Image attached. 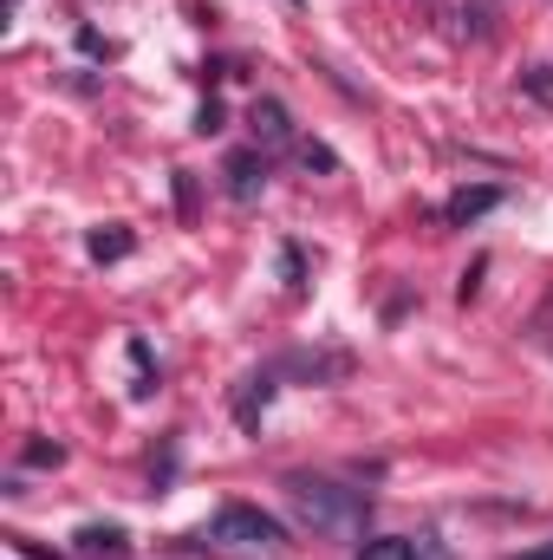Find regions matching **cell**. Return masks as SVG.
I'll return each mask as SVG.
<instances>
[{
	"label": "cell",
	"mask_w": 553,
	"mask_h": 560,
	"mask_svg": "<svg viewBox=\"0 0 553 560\" xmlns=\"http://www.w3.org/2000/svg\"><path fill=\"white\" fill-rule=\"evenodd\" d=\"M280 489H286V502H293V515H299L306 528L345 535V528L365 522V495H358V489H339V482H326V476H286Z\"/></svg>",
	"instance_id": "obj_1"
},
{
	"label": "cell",
	"mask_w": 553,
	"mask_h": 560,
	"mask_svg": "<svg viewBox=\"0 0 553 560\" xmlns=\"http://www.w3.org/2000/svg\"><path fill=\"white\" fill-rule=\"evenodd\" d=\"M196 541H209V548H286V528H280L274 515H261V509H248V502H228V509H215V522L196 535Z\"/></svg>",
	"instance_id": "obj_2"
},
{
	"label": "cell",
	"mask_w": 553,
	"mask_h": 560,
	"mask_svg": "<svg viewBox=\"0 0 553 560\" xmlns=\"http://www.w3.org/2000/svg\"><path fill=\"white\" fill-rule=\"evenodd\" d=\"M222 176H228V196H235V202H255V196L268 189V156H261V150H235Z\"/></svg>",
	"instance_id": "obj_3"
},
{
	"label": "cell",
	"mask_w": 553,
	"mask_h": 560,
	"mask_svg": "<svg viewBox=\"0 0 553 560\" xmlns=\"http://www.w3.org/2000/svg\"><path fill=\"white\" fill-rule=\"evenodd\" d=\"M502 202H508V189H502V183H475V189H456L443 215H449L456 229H469V222H482V215H489V209H502Z\"/></svg>",
	"instance_id": "obj_4"
},
{
	"label": "cell",
	"mask_w": 553,
	"mask_h": 560,
	"mask_svg": "<svg viewBox=\"0 0 553 560\" xmlns=\"http://www.w3.org/2000/svg\"><path fill=\"white\" fill-rule=\"evenodd\" d=\"M72 541H79V555L85 560H125L131 555V535H125L118 522H85Z\"/></svg>",
	"instance_id": "obj_5"
},
{
	"label": "cell",
	"mask_w": 553,
	"mask_h": 560,
	"mask_svg": "<svg viewBox=\"0 0 553 560\" xmlns=\"http://www.w3.org/2000/svg\"><path fill=\"white\" fill-rule=\"evenodd\" d=\"M274 392H280V372H274V365H261V372L248 378V392L235 398V418H242V430H255V423H261V411H268V398H274Z\"/></svg>",
	"instance_id": "obj_6"
},
{
	"label": "cell",
	"mask_w": 553,
	"mask_h": 560,
	"mask_svg": "<svg viewBox=\"0 0 553 560\" xmlns=\"http://www.w3.org/2000/svg\"><path fill=\"white\" fill-rule=\"evenodd\" d=\"M255 131H261L268 143L293 138V118H286V105H280V98H261V105H255Z\"/></svg>",
	"instance_id": "obj_7"
},
{
	"label": "cell",
	"mask_w": 553,
	"mask_h": 560,
	"mask_svg": "<svg viewBox=\"0 0 553 560\" xmlns=\"http://www.w3.org/2000/svg\"><path fill=\"white\" fill-rule=\"evenodd\" d=\"M85 248H92V261H125L138 242H131V229H92V242H85Z\"/></svg>",
	"instance_id": "obj_8"
},
{
	"label": "cell",
	"mask_w": 553,
	"mask_h": 560,
	"mask_svg": "<svg viewBox=\"0 0 553 560\" xmlns=\"http://www.w3.org/2000/svg\"><path fill=\"white\" fill-rule=\"evenodd\" d=\"M352 560H416V541H404V535H378V541H365Z\"/></svg>",
	"instance_id": "obj_9"
},
{
	"label": "cell",
	"mask_w": 553,
	"mask_h": 560,
	"mask_svg": "<svg viewBox=\"0 0 553 560\" xmlns=\"http://www.w3.org/2000/svg\"><path fill=\"white\" fill-rule=\"evenodd\" d=\"M26 463L33 469H59L66 463V443H26Z\"/></svg>",
	"instance_id": "obj_10"
},
{
	"label": "cell",
	"mask_w": 553,
	"mask_h": 560,
	"mask_svg": "<svg viewBox=\"0 0 553 560\" xmlns=\"http://www.w3.org/2000/svg\"><path fill=\"white\" fill-rule=\"evenodd\" d=\"M280 275H286V287L299 293V280H306V261H299V248H280Z\"/></svg>",
	"instance_id": "obj_11"
},
{
	"label": "cell",
	"mask_w": 553,
	"mask_h": 560,
	"mask_svg": "<svg viewBox=\"0 0 553 560\" xmlns=\"http://www.w3.org/2000/svg\"><path fill=\"white\" fill-rule=\"evenodd\" d=\"M299 163H306V170H339V156H332L326 143H306V150H299Z\"/></svg>",
	"instance_id": "obj_12"
},
{
	"label": "cell",
	"mask_w": 553,
	"mask_h": 560,
	"mask_svg": "<svg viewBox=\"0 0 553 560\" xmlns=\"http://www.w3.org/2000/svg\"><path fill=\"white\" fill-rule=\"evenodd\" d=\"M196 131H202V138H209V131H222V105H215V98L202 105V118H196Z\"/></svg>",
	"instance_id": "obj_13"
},
{
	"label": "cell",
	"mask_w": 553,
	"mask_h": 560,
	"mask_svg": "<svg viewBox=\"0 0 553 560\" xmlns=\"http://www.w3.org/2000/svg\"><path fill=\"white\" fill-rule=\"evenodd\" d=\"M528 92H541V98H553V66H541V72H528Z\"/></svg>",
	"instance_id": "obj_14"
},
{
	"label": "cell",
	"mask_w": 553,
	"mask_h": 560,
	"mask_svg": "<svg viewBox=\"0 0 553 560\" xmlns=\"http://www.w3.org/2000/svg\"><path fill=\"white\" fill-rule=\"evenodd\" d=\"M521 560H553V541H548V548H534V555H521Z\"/></svg>",
	"instance_id": "obj_15"
}]
</instances>
